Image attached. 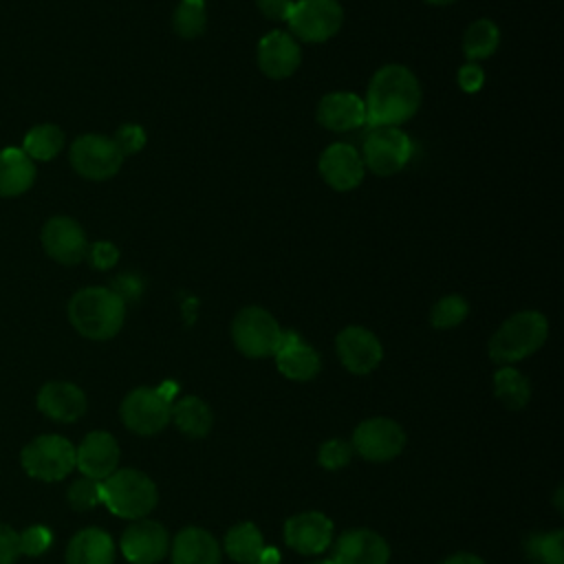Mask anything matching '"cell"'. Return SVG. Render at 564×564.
Instances as JSON below:
<instances>
[{"label": "cell", "instance_id": "6da1fadb", "mask_svg": "<svg viewBox=\"0 0 564 564\" xmlns=\"http://www.w3.org/2000/svg\"><path fill=\"white\" fill-rule=\"evenodd\" d=\"M364 106L366 123L370 128H399L419 112L421 84L416 75L403 64H386L372 75Z\"/></svg>", "mask_w": 564, "mask_h": 564}, {"label": "cell", "instance_id": "7a4b0ae2", "mask_svg": "<svg viewBox=\"0 0 564 564\" xmlns=\"http://www.w3.org/2000/svg\"><path fill=\"white\" fill-rule=\"evenodd\" d=\"M68 319L82 337L104 341L121 330L126 302L108 286H86L70 297Z\"/></svg>", "mask_w": 564, "mask_h": 564}, {"label": "cell", "instance_id": "3957f363", "mask_svg": "<svg viewBox=\"0 0 564 564\" xmlns=\"http://www.w3.org/2000/svg\"><path fill=\"white\" fill-rule=\"evenodd\" d=\"M549 337V319L540 311H520L507 317L489 339V357L500 366H511L533 355Z\"/></svg>", "mask_w": 564, "mask_h": 564}, {"label": "cell", "instance_id": "277c9868", "mask_svg": "<svg viewBox=\"0 0 564 564\" xmlns=\"http://www.w3.org/2000/svg\"><path fill=\"white\" fill-rule=\"evenodd\" d=\"M101 502L119 518L141 520L159 502L156 485L139 469H115L101 480Z\"/></svg>", "mask_w": 564, "mask_h": 564}, {"label": "cell", "instance_id": "5b68a950", "mask_svg": "<svg viewBox=\"0 0 564 564\" xmlns=\"http://www.w3.org/2000/svg\"><path fill=\"white\" fill-rule=\"evenodd\" d=\"M282 333L278 319L262 306H245L231 322V339L236 348L251 359L273 357L282 341Z\"/></svg>", "mask_w": 564, "mask_h": 564}, {"label": "cell", "instance_id": "8992f818", "mask_svg": "<svg viewBox=\"0 0 564 564\" xmlns=\"http://www.w3.org/2000/svg\"><path fill=\"white\" fill-rule=\"evenodd\" d=\"M20 463L31 478L62 480L75 469V445L59 434H42L24 445Z\"/></svg>", "mask_w": 564, "mask_h": 564}, {"label": "cell", "instance_id": "52a82bcc", "mask_svg": "<svg viewBox=\"0 0 564 564\" xmlns=\"http://www.w3.org/2000/svg\"><path fill=\"white\" fill-rule=\"evenodd\" d=\"M364 167L377 176H392L401 172L412 156L410 137L392 126L370 128L361 148Z\"/></svg>", "mask_w": 564, "mask_h": 564}, {"label": "cell", "instance_id": "ba28073f", "mask_svg": "<svg viewBox=\"0 0 564 564\" xmlns=\"http://www.w3.org/2000/svg\"><path fill=\"white\" fill-rule=\"evenodd\" d=\"M344 9L337 0H297L286 20L291 35L306 44H322L337 35Z\"/></svg>", "mask_w": 564, "mask_h": 564}, {"label": "cell", "instance_id": "9c48e42d", "mask_svg": "<svg viewBox=\"0 0 564 564\" xmlns=\"http://www.w3.org/2000/svg\"><path fill=\"white\" fill-rule=\"evenodd\" d=\"M119 414L130 432L141 436H152L170 423V414H172L170 392L161 388L159 390L148 388V386L134 388L121 401Z\"/></svg>", "mask_w": 564, "mask_h": 564}, {"label": "cell", "instance_id": "30bf717a", "mask_svg": "<svg viewBox=\"0 0 564 564\" xmlns=\"http://www.w3.org/2000/svg\"><path fill=\"white\" fill-rule=\"evenodd\" d=\"M73 170L88 181L112 178L123 163V154L110 137L104 134H82L73 141L68 152Z\"/></svg>", "mask_w": 564, "mask_h": 564}, {"label": "cell", "instance_id": "8fae6325", "mask_svg": "<svg viewBox=\"0 0 564 564\" xmlns=\"http://www.w3.org/2000/svg\"><path fill=\"white\" fill-rule=\"evenodd\" d=\"M350 445L361 458L372 463H386L397 458L405 447V432L397 421L375 416L357 425Z\"/></svg>", "mask_w": 564, "mask_h": 564}, {"label": "cell", "instance_id": "7c38bea8", "mask_svg": "<svg viewBox=\"0 0 564 564\" xmlns=\"http://www.w3.org/2000/svg\"><path fill=\"white\" fill-rule=\"evenodd\" d=\"M317 170L322 181L335 192H350L361 185L366 176V167L361 154L350 143H330L319 154Z\"/></svg>", "mask_w": 564, "mask_h": 564}, {"label": "cell", "instance_id": "4fadbf2b", "mask_svg": "<svg viewBox=\"0 0 564 564\" xmlns=\"http://www.w3.org/2000/svg\"><path fill=\"white\" fill-rule=\"evenodd\" d=\"M335 348L341 366L352 375L372 372L383 357L381 341L364 326H346L335 337Z\"/></svg>", "mask_w": 564, "mask_h": 564}, {"label": "cell", "instance_id": "5bb4252c", "mask_svg": "<svg viewBox=\"0 0 564 564\" xmlns=\"http://www.w3.org/2000/svg\"><path fill=\"white\" fill-rule=\"evenodd\" d=\"M42 247L59 264H77L86 258L88 240L82 225L70 216H53L42 227Z\"/></svg>", "mask_w": 564, "mask_h": 564}, {"label": "cell", "instance_id": "9a60e30c", "mask_svg": "<svg viewBox=\"0 0 564 564\" xmlns=\"http://www.w3.org/2000/svg\"><path fill=\"white\" fill-rule=\"evenodd\" d=\"M256 59H258V68L269 79H286L300 68L302 48L291 33L269 31L258 42Z\"/></svg>", "mask_w": 564, "mask_h": 564}, {"label": "cell", "instance_id": "2e32d148", "mask_svg": "<svg viewBox=\"0 0 564 564\" xmlns=\"http://www.w3.org/2000/svg\"><path fill=\"white\" fill-rule=\"evenodd\" d=\"M170 538L163 524L154 520H137L121 535V553L130 564H156L165 557Z\"/></svg>", "mask_w": 564, "mask_h": 564}, {"label": "cell", "instance_id": "e0dca14e", "mask_svg": "<svg viewBox=\"0 0 564 564\" xmlns=\"http://www.w3.org/2000/svg\"><path fill=\"white\" fill-rule=\"evenodd\" d=\"M284 542L302 555H317L333 544V522L319 511L291 516L284 524Z\"/></svg>", "mask_w": 564, "mask_h": 564}, {"label": "cell", "instance_id": "ac0fdd59", "mask_svg": "<svg viewBox=\"0 0 564 564\" xmlns=\"http://www.w3.org/2000/svg\"><path fill=\"white\" fill-rule=\"evenodd\" d=\"M388 542L370 529L344 531L333 546V564H388Z\"/></svg>", "mask_w": 564, "mask_h": 564}, {"label": "cell", "instance_id": "d6986e66", "mask_svg": "<svg viewBox=\"0 0 564 564\" xmlns=\"http://www.w3.org/2000/svg\"><path fill=\"white\" fill-rule=\"evenodd\" d=\"M315 119L330 132H350L366 123L364 99L348 90L326 93L315 110Z\"/></svg>", "mask_w": 564, "mask_h": 564}, {"label": "cell", "instance_id": "ffe728a7", "mask_svg": "<svg viewBox=\"0 0 564 564\" xmlns=\"http://www.w3.org/2000/svg\"><path fill=\"white\" fill-rule=\"evenodd\" d=\"M119 463V445L108 432H90L84 436L79 447H75V467L82 476L104 480Z\"/></svg>", "mask_w": 564, "mask_h": 564}, {"label": "cell", "instance_id": "44dd1931", "mask_svg": "<svg viewBox=\"0 0 564 564\" xmlns=\"http://www.w3.org/2000/svg\"><path fill=\"white\" fill-rule=\"evenodd\" d=\"M273 357H275L278 370L293 381H308L322 368V359L317 350L293 330L282 333V341Z\"/></svg>", "mask_w": 564, "mask_h": 564}, {"label": "cell", "instance_id": "7402d4cb", "mask_svg": "<svg viewBox=\"0 0 564 564\" xmlns=\"http://www.w3.org/2000/svg\"><path fill=\"white\" fill-rule=\"evenodd\" d=\"M37 410L53 421L73 423L86 412V394L70 381H48L37 392Z\"/></svg>", "mask_w": 564, "mask_h": 564}, {"label": "cell", "instance_id": "603a6c76", "mask_svg": "<svg viewBox=\"0 0 564 564\" xmlns=\"http://www.w3.org/2000/svg\"><path fill=\"white\" fill-rule=\"evenodd\" d=\"M172 564H220L216 538L200 527H185L172 540Z\"/></svg>", "mask_w": 564, "mask_h": 564}, {"label": "cell", "instance_id": "cb8c5ba5", "mask_svg": "<svg viewBox=\"0 0 564 564\" xmlns=\"http://www.w3.org/2000/svg\"><path fill=\"white\" fill-rule=\"evenodd\" d=\"M112 562H115L112 538L97 527L77 531L66 546V564H112Z\"/></svg>", "mask_w": 564, "mask_h": 564}, {"label": "cell", "instance_id": "d4e9b609", "mask_svg": "<svg viewBox=\"0 0 564 564\" xmlns=\"http://www.w3.org/2000/svg\"><path fill=\"white\" fill-rule=\"evenodd\" d=\"M35 181V165L22 148L9 145L0 150V196L11 198L31 189Z\"/></svg>", "mask_w": 564, "mask_h": 564}, {"label": "cell", "instance_id": "484cf974", "mask_svg": "<svg viewBox=\"0 0 564 564\" xmlns=\"http://www.w3.org/2000/svg\"><path fill=\"white\" fill-rule=\"evenodd\" d=\"M223 549L238 564H256L267 546L260 529L253 522H238L225 533Z\"/></svg>", "mask_w": 564, "mask_h": 564}, {"label": "cell", "instance_id": "4316f807", "mask_svg": "<svg viewBox=\"0 0 564 564\" xmlns=\"http://www.w3.org/2000/svg\"><path fill=\"white\" fill-rule=\"evenodd\" d=\"M170 421L189 438H203L214 425V414L209 405L198 397H183L172 403Z\"/></svg>", "mask_w": 564, "mask_h": 564}, {"label": "cell", "instance_id": "83f0119b", "mask_svg": "<svg viewBox=\"0 0 564 564\" xmlns=\"http://www.w3.org/2000/svg\"><path fill=\"white\" fill-rule=\"evenodd\" d=\"M500 44V29L494 20H474L463 33V55L467 62H480L491 57Z\"/></svg>", "mask_w": 564, "mask_h": 564}, {"label": "cell", "instance_id": "f1b7e54d", "mask_svg": "<svg viewBox=\"0 0 564 564\" xmlns=\"http://www.w3.org/2000/svg\"><path fill=\"white\" fill-rule=\"evenodd\" d=\"M62 145L64 132L55 123H37L22 139V150L31 161H51L59 154Z\"/></svg>", "mask_w": 564, "mask_h": 564}, {"label": "cell", "instance_id": "f546056e", "mask_svg": "<svg viewBox=\"0 0 564 564\" xmlns=\"http://www.w3.org/2000/svg\"><path fill=\"white\" fill-rule=\"evenodd\" d=\"M494 392L505 403V408L522 410L531 399V383L520 370L500 366V370L494 375Z\"/></svg>", "mask_w": 564, "mask_h": 564}, {"label": "cell", "instance_id": "4dcf8cb0", "mask_svg": "<svg viewBox=\"0 0 564 564\" xmlns=\"http://www.w3.org/2000/svg\"><path fill=\"white\" fill-rule=\"evenodd\" d=\"M524 553L535 564H564V531L533 533L524 540Z\"/></svg>", "mask_w": 564, "mask_h": 564}, {"label": "cell", "instance_id": "1f68e13d", "mask_svg": "<svg viewBox=\"0 0 564 564\" xmlns=\"http://www.w3.org/2000/svg\"><path fill=\"white\" fill-rule=\"evenodd\" d=\"M207 26V9L203 0H181L172 13V29L185 40L203 35Z\"/></svg>", "mask_w": 564, "mask_h": 564}, {"label": "cell", "instance_id": "d6a6232c", "mask_svg": "<svg viewBox=\"0 0 564 564\" xmlns=\"http://www.w3.org/2000/svg\"><path fill=\"white\" fill-rule=\"evenodd\" d=\"M469 313V304L465 297L460 295H445L441 300L434 302L432 311H430V324L438 330H447V328H456L465 322Z\"/></svg>", "mask_w": 564, "mask_h": 564}, {"label": "cell", "instance_id": "836d02e7", "mask_svg": "<svg viewBox=\"0 0 564 564\" xmlns=\"http://www.w3.org/2000/svg\"><path fill=\"white\" fill-rule=\"evenodd\" d=\"M66 498H68V505L75 511L93 509V507H97L101 502V480L82 476V478L70 482V487L66 491Z\"/></svg>", "mask_w": 564, "mask_h": 564}, {"label": "cell", "instance_id": "e575fe53", "mask_svg": "<svg viewBox=\"0 0 564 564\" xmlns=\"http://www.w3.org/2000/svg\"><path fill=\"white\" fill-rule=\"evenodd\" d=\"M18 544H20V555L37 557L51 549L53 533L44 524H33V527H26L22 533H18Z\"/></svg>", "mask_w": 564, "mask_h": 564}, {"label": "cell", "instance_id": "d590c367", "mask_svg": "<svg viewBox=\"0 0 564 564\" xmlns=\"http://www.w3.org/2000/svg\"><path fill=\"white\" fill-rule=\"evenodd\" d=\"M352 445L344 438H330L326 443L319 445L317 452V460L324 469H339L344 465H348V460L352 458Z\"/></svg>", "mask_w": 564, "mask_h": 564}, {"label": "cell", "instance_id": "8d00e7d4", "mask_svg": "<svg viewBox=\"0 0 564 564\" xmlns=\"http://www.w3.org/2000/svg\"><path fill=\"white\" fill-rule=\"evenodd\" d=\"M115 145L119 148V152L126 156H132V154H139L143 148H145V128L139 126V123H123L117 128L115 137H112Z\"/></svg>", "mask_w": 564, "mask_h": 564}, {"label": "cell", "instance_id": "74e56055", "mask_svg": "<svg viewBox=\"0 0 564 564\" xmlns=\"http://www.w3.org/2000/svg\"><path fill=\"white\" fill-rule=\"evenodd\" d=\"M86 258H88V262L95 269L108 271V269H112L119 262V249L112 242H108V240H99V242L88 245Z\"/></svg>", "mask_w": 564, "mask_h": 564}, {"label": "cell", "instance_id": "f35d334b", "mask_svg": "<svg viewBox=\"0 0 564 564\" xmlns=\"http://www.w3.org/2000/svg\"><path fill=\"white\" fill-rule=\"evenodd\" d=\"M456 82L465 93H478L485 84V70L478 62H465L456 73Z\"/></svg>", "mask_w": 564, "mask_h": 564}, {"label": "cell", "instance_id": "ab89813d", "mask_svg": "<svg viewBox=\"0 0 564 564\" xmlns=\"http://www.w3.org/2000/svg\"><path fill=\"white\" fill-rule=\"evenodd\" d=\"M20 557V544H18V533L0 522V564H15Z\"/></svg>", "mask_w": 564, "mask_h": 564}, {"label": "cell", "instance_id": "60d3db41", "mask_svg": "<svg viewBox=\"0 0 564 564\" xmlns=\"http://www.w3.org/2000/svg\"><path fill=\"white\" fill-rule=\"evenodd\" d=\"M295 0H256L258 11L271 22H286Z\"/></svg>", "mask_w": 564, "mask_h": 564}, {"label": "cell", "instance_id": "b9f144b4", "mask_svg": "<svg viewBox=\"0 0 564 564\" xmlns=\"http://www.w3.org/2000/svg\"><path fill=\"white\" fill-rule=\"evenodd\" d=\"M112 291L126 302V300H134V297H139V293H141V282H137L132 275H123V278H119L115 284H112Z\"/></svg>", "mask_w": 564, "mask_h": 564}, {"label": "cell", "instance_id": "7bdbcfd3", "mask_svg": "<svg viewBox=\"0 0 564 564\" xmlns=\"http://www.w3.org/2000/svg\"><path fill=\"white\" fill-rule=\"evenodd\" d=\"M441 564H485V562L474 553H454L447 560H443Z\"/></svg>", "mask_w": 564, "mask_h": 564}, {"label": "cell", "instance_id": "ee69618b", "mask_svg": "<svg viewBox=\"0 0 564 564\" xmlns=\"http://www.w3.org/2000/svg\"><path fill=\"white\" fill-rule=\"evenodd\" d=\"M555 505H557V509H560V513H562V487H557V491H555Z\"/></svg>", "mask_w": 564, "mask_h": 564}, {"label": "cell", "instance_id": "f6af8a7d", "mask_svg": "<svg viewBox=\"0 0 564 564\" xmlns=\"http://www.w3.org/2000/svg\"><path fill=\"white\" fill-rule=\"evenodd\" d=\"M423 2H427V4H436V7H443V4H452L454 0H423Z\"/></svg>", "mask_w": 564, "mask_h": 564}, {"label": "cell", "instance_id": "bcb514c9", "mask_svg": "<svg viewBox=\"0 0 564 564\" xmlns=\"http://www.w3.org/2000/svg\"><path fill=\"white\" fill-rule=\"evenodd\" d=\"M308 564H333L330 560H322V562H308Z\"/></svg>", "mask_w": 564, "mask_h": 564}, {"label": "cell", "instance_id": "7dc6e473", "mask_svg": "<svg viewBox=\"0 0 564 564\" xmlns=\"http://www.w3.org/2000/svg\"><path fill=\"white\" fill-rule=\"evenodd\" d=\"M256 564H262V562H256Z\"/></svg>", "mask_w": 564, "mask_h": 564}, {"label": "cell", "instance_id": "c3c4849f", "mask_svg": "<svg viewBox=\"0 0 564 564\" xmlns=\"http://www.w3.org/2000/svg\"><path fill=\"white\" fill-rule=\"evenodd\" d=\"M203 2H205V0H203Z\"/></svg>", "mask_w": 564, "mask_h": 564}]
</instances>
